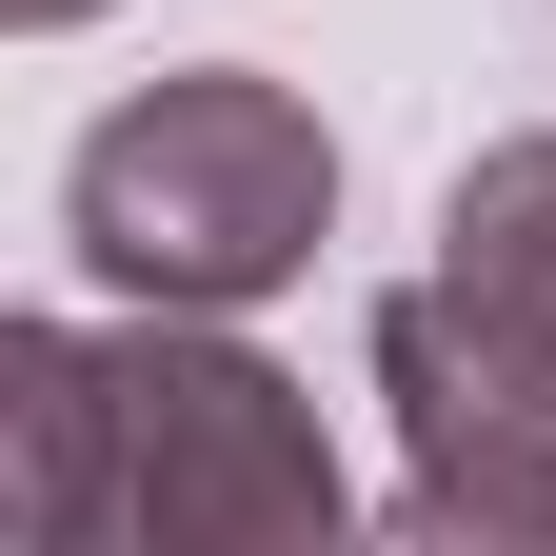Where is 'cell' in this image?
Segmentation results:
<instances>
[{"instance_id": "2", "label": "cell", "mask_w": 556, "mask_h": 556, "mask_svg": "<svg viewBox=\"0 0 556 556\" xmlns=\"http://www.w3.org/2000/svg\"><path fill=\"white\" fill-rule=\"evenodd\" d=\"M60 239L100 258V299L239 318V299H278V278H318L338 139H318L299 80H258V60H179V80H139L80 160H60Z\"/></svg>"}, {"instance_id": "3", "label": "cell", "mask_w": 556, "mask_h": 556, "mask_svg": "<svg viewBox=\"0 0 556 556\" xmlns=\"http://www.w3.org/2000/svg\"><path fill=\"white\" fill-rule=\"evenodd\" d=\"M378 397H397V517L417 536H536L556 556V358L536 338H497L457 278H397Z\"/></svg>"}, {"instance_id": "4", "label": "cell", "mask_w": 556, "mask_h": 556, "mask_svg": "<svg viewBox=\"0 0 556 556\" xmlns=\"http://www.w3.org/2000/svg\"><path fill=\"white\" fill-rule=\"evenodd\" d=\"M438 278H457L497 338H536V358H556V119L497 139V160H457V199H438Z\"/></svg>"}, {"instance_id": "5", "label": "cell", "mask_w": 556, "mask_h": 556, "mask_svg": "<svg viewBox=\"0 0 556 556\" xmlns=\"http://www.w3.org/2000/svg\"><path fill=\"white\" fill-rule=\"evenodd\" d=\"M0 21H21V40H60V21H100V0H0Z\"/></svg>"}, {"instance_id": "1", "label": "cell", "mask_w": 556, "mask_h": 556, "mask_svg": "<svg viewBox=\"0 0 556 556\" xmlns=\"http://www.w3.org/2000/svg\"><path fill=\"white\" fill-rule=\"evenodd\" d=\"M0 517L40 556H338L358 477L278 358L139 299L119 338L0 318Z\"/></svg>"}]
</instances>
